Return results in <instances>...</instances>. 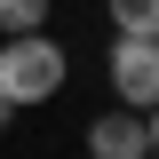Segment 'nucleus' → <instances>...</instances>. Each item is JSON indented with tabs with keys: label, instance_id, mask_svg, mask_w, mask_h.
<instances>
[{
	"label": "nucleus",
	"instance_id": "nucleus-1",
	"mask_svg": "<svg viewBox=\"0 0 159 159\" xmlns=\"http://www.w3.org/2000/svg\"><path fill=\"white\" fill-rule=\"evenodd\" d=\"M64 72H72V56H64L48 32H0V96L16 103V111L48 103L64 88Z\"/></svg>",
	"mask_w": 159,
	"mask_h": 159
},
{
	"label": "nucleus",
	"instance_id": "nucleus-2",
	"mask_svg": "<svg viewBox=\"0 0 159 159\" xmlns=\"http://www.w3.org/2000/svg\"><path fill=\"white\" fill-rule=\"evenodd\" d=\"M111 96L127 111H151L159 103V40H135V32H111Z\"/></svg>",
	"mask_w": 159,
	"mask_h": 159
},
{
	"label": "nucleus",
	"instance_id": "nucleus-3",
	"mask_svg": "<svg viewBox=\"0 0 159 159\" xmlns=\"http://www.w3.org/2000/svg\"><path fill=\"white\" fill-rule=\"evenodd\" d=\"M88 159H151V143H143V111L111 103V111L88 127Z\"/></svg>",
	"mask_w": 159,
	"mask_h": 159
},
{
	"label": "nucleus",
	"instance_id": "nucleus-4",
	"mask_svg": "<svg viewBox=\"0 0 159 159\" xmlns=\"http://www.w3.org/2000/svg\"><path fill=\"white\" fill-rule=\"evenodd\" d=\"M111 32H135V40H159V0H103Z\"/></svg>",
	"mask_w": 159,
	"mask_h": 159
},
{
	"label": "nucleus",
	"instance_id": "nucleus-5",
	"mask_svg": "<svg viewBox=\"0 0 159 159\" xmlns=\"http://www.w3.org/2000/svg\"><path fill=\"white\" fill-rule=\"evenodd\" d=\"M0 32H48V0H0Z\"/></svg>",
	"mask_w": 159,
	"mask_h": 159
},
{
	"label": "nucleus",
	"instance_id": "nucleus-6",
	"mask_svg": "<svg viewBox=\"0 0 159 159\" xmlns=\"http://www.w3.org/2000/svg\"><path fill=\"white\" fill-rule=\"evenodd\" d=\"M143 143H151V159H159V103L143 111Z\"/></svg>",
	"mask_w": 159,
	"mask_h": 159
},
{
	"label": "nucleus",
	"instance_id": "nucleus-7",
	"mask_svg": "<svg viewBox=\"0 0 159 159\" xmlns=\"http://www.w3.org/2000/svg\"><path fill=\"white\" fill-rule=\"evenodd\" d=\"M8 119H16V103H8V96H0V127H8Z\"/></svg>",
	"mask_w": 159,
	"mask_h": 159
}]
</instances>
